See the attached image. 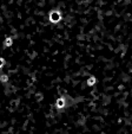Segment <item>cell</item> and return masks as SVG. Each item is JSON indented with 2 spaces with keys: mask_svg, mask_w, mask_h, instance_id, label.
I'll use <instances>...</instances> for the list:
<instances>
[{
  "mask_svg": "<svg viewBox=\"0 0 132 134\" xmlns=\"http://www.w3.org/2000/svg\"><path fill=\"white\" fill-rule=\"evenodd\" d=\"M48 19L51 21L52 24H57L61 20V13L57 10H52L50 12V16H48Z\"/></svg>",
  "mask_w": 132,
  "mask_h": 134,
  "instance_id": "1",
  "label": "cell"
},
{
  "mask_svg": "<svg viewBox=\"0 0 132 134\" xmlns=\"http://www.w3.org/2000/svg\"><path fill=\"white\" fill-rule=\"evenodd\" d=\"M55 107H57V109H63L66 107V100H65L64 97H59L57 101H55Z\"/></svg>",
  "mask_w": 132,
  "mask_h": 134,
  "instance_id": "2",
  "label": "cell"
},
{
  "mask_svg": "<svg viewBox=\"0 0 132 134\" xmlns=\"http://www.w3.org/2000/svg\"><path fill=\"white\" fill-rule=\"evenodd\" d=\"M13 44V38L12 37H6L5 38V42H4V46L5 48H10Z\"/></svg>",
  "mask_w": 132,
  "mask_h": 134,
  "instance_id": "3",
  "label": "cell"
},
{
  "mask_svg": "<svg viewBox=\"0 0 132 134\" xmlns=\"http://www.w3.org/2000/svg\"><path fill=\"white\" fill-rule=\"evenodd\" d=\"M96 82H97V78H96V77H93V76H91V77L87 79L86 84H87L88 87H92V86H95V84H96Z\"/></svg>",
  "mask_w": 132,
  "mask_h": 134,
  "instance_id": "4",
  "label": "cell"
},
{
  "mask_svg": "<svg viewBox=\"0 0 132 134\" xmlns=\"http://www.w3.org/2000/svg\"><path fill=\"white\" fill-rule=\"evenodd\" d=\"M8 76L6 75V74H3V75H0V82L1 83H7L8 82Z\"/></svg>",
  "mask_w": 132,
  "mask_h": 134,
  "instance_id": "5",
  "label": "cell"
},
{
  "mask_svg": "<svg viewBox=\"0 0 132 134\" xmlns=\"http://www.w3.org/2000/svg\"><path fill=\"white\" fill-rule=\"evenodd\" d=\"M5 63H6L5 58H3V57H0V69H1L4 65H5Z\"/></svg>",
  "mask_w": 132,
  "mask_h": 134,
  "instance_id": "6",
  "label": "cell"
}]
</instances>
